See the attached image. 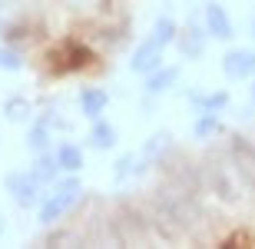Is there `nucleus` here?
<instances>
[{
  "label": "nucleus",
  "instance_id": "obj_6",
  "mask_svg": "<svg viewBox=\"0 0 255 249\" xmlns=\"http://www.w3.org/2000/svg\"><path fill=\"white\" fill-rule=\"evenodd\" d=\"M57 170H60L57 160H50V156H40L37 163H33V170H30V173H33V176H37V180L43 183V180H50V176H53Z\"/></svg>",
  "mask_w": 255,
  "mask_h": 249
},
{
  "label": "nucleus",
  "instance_id": "obj_12",
  "mask_svg": "<svg viewBox=\"0 0 255 249\" xmlns=\"http://www.w3.org/2000/svg\"><path fill=\"white\" fill-rule=\"evenodd\" d=\"M3 230H7V223H3V216H0V236H3Z\"/></svg>",
  "mask_w": 255,
  "mask_h": 249
},
{
  "label": "nucleus",
  "instance_id": "obj_3",
  "mask_svg": "<svg viewBox=\"0 0 255 249\" xmlns=\"http://www.w3.org/2000/svg\"><path fill=\"white\" fill-rule=\"evenodd\" d=\"M53 160H57V166H60V170H66V173H76L80 166H83V153H80L73 143H63L57 150V156H53Z\"/></svg>",
  "mask_w": 255,
  "mask_h": 249
},
{
  "label": "nucleus",
  "instance_id": "obj_8",
  "mask_svg": "<svg viewBox=\"0 0 255 249\" xmlns=\"http://www.w3.org/2000/svg\"><path fill=\"white\" fill-rule=\"evenodd\" d=\"M3 113H7L10 120H23V116H27V100H20V96L7 100V103H3Z\"/></svg>",
  "mask_w": 255,
  "mask_h": 249
},
{
  "label": "nucleus",
  "instance_id": "obj_5",
  "mask_svg": "<svg viewBox=\"0 0 255 249\" xmlns=\"http://www.w3.org/2000/svg\"><path fill=\"white\" fill-rule=\"evenodd\" d=\"M20 67H23L20 53L10 43H0V70H20Z\"/></svg>",
  "mask_w": 255,
  "mask_h": 249
},
{
  "label": "nucleus",
  "instance_id": "obj_4",
  "mask_svg": "<svg viewBox=\"0 0 255 249\" xmlns=\"http://www.w3.org/2000/svg\"><path fill=\"white\" fill-rule=\"evenodd\" d=\"M209 30L219 37H229V17L219 7H209Z\"/></svg>",
  "mask_w": 255,
  "mask_h": 249
},
{
  "label": "nucleus",
  "instance_id": "obj_7",
  "mask_svg": "<svg viewBox=\"0 0 255 249\" xmlns=\"http://www.w3.org/2000/svg\"><path fill=\"white\" fill-rule=\"evenodd\" d=\"M90 140H93V146H113L116 143V133L106 123H96L93 133H90Z\"/></svg>",
  "mask_w": 255,
  "mask_h": 249
},
{
  "label": "nucleus",
  "instance_id": "obj_11",
  "mask_svg": "<svg viewBox=\"0 0 255 249\" xmlns=\"http://www.w3.org/2000/svg\"><path fill=\"white\" fill-rule=\"evenodd\" d=\"M47 146V130L37 126V130H30V150H43Z\"/></svg>",
  "mask_w": 255,
  "mask_h": 249
},
{
  "label": "nucleus",
  "instance_id": "obj_9",
  "mask_svg": "<svg viewBox=\"0 0 255 249\" xmlns=\"http://www.w3.org/2000/svg\"><path fill=\"white\" fill-rule=\"evenodd\" d=\"M172 37H176L172 20H159V23H156V43H162V40H172Z\"/></svg>",
  "mask_w": 255,
  "mask_h": 249
},
{
  "label": "nucleus",
  "instance_id": "obj_1",
  "mask_svg": "<svg viewBox=\"0 0 255 249\" xmlns=\"http://www.w3.org/2000/svg\"><path fill=\"white\" fill-rule=\"evenodd\" d=\"M7 190L13 193V200L20 206H33L37 203V190H40V180L33 173H10L7 176Z\"/></svg>",
  "mask_w": 255,
  "mask_h": 249
},
{
  "label": "nucleus",
  "instance_id": "obj_2",
  "mask_svg": "<svg viewBox=\"0 0 255 249\" xmlns=\"http://www.w3.org/2000/svg\"><path fill=\"white\" fill-rule=\"evenodd\" d=\"M106 103H110V96H106L103 90H96V86H86L83 93H80V106H83V113L93 116V120L106 110Z\"/></svg>",
  "mask_w": 255,
  "mask_h": 249
},
{
  "label": "nucleus",
  "instance_id": "obj_10",
  "mask_svg": "<svg viewBox=\"0 0 255 249\" xmlns=\"http://www.w3.org/2000/svg\"><path fill=\"white\" fill-rule=\"evenodd\" d=\"M176 80V70H166V73H156V77L149 80V90H166V86Z\"/></svg>",
  "mask_w": 255,
  "mask_h": 249
}]
</instances>
